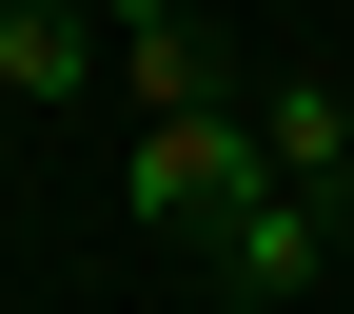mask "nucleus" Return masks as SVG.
<instances>
[{"instance_id": "0eeeda50", "label": "nucleus", "mask_w": 354, "mask_h": 314, "mask_svg": "<svg viewBox=\"0 0 354 314\" xmlns=\"http://www.w3.org/2000/svg\"><path fill=\"white\" fill-rule=\"evenodd\" d=\"M315 216H335V236H354V157H335V177H315Z\"/></svg>"}, {"instance_id": "20e7f679", "label": "nucleus", "mask_w": 354, "mask_h": 314, "mask_svg": "<svg viewBox=\"0 0 354 314\" xmlns=\"http://www.w3.org/2000/svg\"><path fill=\"white\" fill-rule=\"evenodd\" d=\"M79 59H99L79 0H0V99H79Z\"/></svg>"}, {"instance_id": "f03ea898", "label": "nucleus", "mask_w": 354, "mask_h": 314, "mask_svg": "<svg viewBox=\"0 0 354 314\" xmlns=\"http://www.w3.org/2000/svg\"><path fill=\"white\" fill-rule=\"evenodd\" d=\"M315 255H335V216H315V197H295V177H256V197H236V216H216V275H236L256 314H276V295H315Z\"/></svg>"}, {"instance_id": "39448f33", "label": "nucleus", "mask_w": 354, "mask_h": 314, "mask_svg": "<svg viewBox=\"0 0 354 314\" xmlns=\"http://www.w3.org/2000/svg\"><path fill=\"white\" fill-rule=\"evenodd\" d=\"M118 59H138V99H158V118H197V99H216V59H197V20H158V39H118Z\"/></svg>"}, {"instance_id": "f257e3e1", "label": "nucleus", "mask_w": 354, "mask_h": 314, "mask_svg": "<svg viewBox=\"0 0 354 314\" xmlns=\"http://www.w3.org/2000/svg\"><path fill=\"white\" fill-rule=\"evenodd\" d=\"M256 177H276V157H256V118H216V99H197V118H138V177H118V197H138L158 236H216Z\"/></svg>"}, {"instance_id": "7ed1b4c3", "label": "nucleus", "mask_w": 354, "mask_h": 314, "mask_svg": "<svg viewBox=\"0 0 354 314\" xmlns=\"http://www.w3.org/2000/svg\"><path fill=\"white\" fill-rule=\"evenodd\" d=\"M256 157H276L295 197H315V177L354 157V59H335V79H276V99H256Z\"/></svg>"}, {"instance_id": "423d86ee", "label": "nucleus", "mask_w": 354, "mask_h": 314, "mask_svg": "<svg viewBox=\"0 0 354 314\" xmlns=\"http://www.w3.org/2000/svg\"><path fill=\"white\" fill-rule=\"evenodd\" d=\"M158 20H177V0H99V39H158Z\"/></svg>"}]
</instances>
